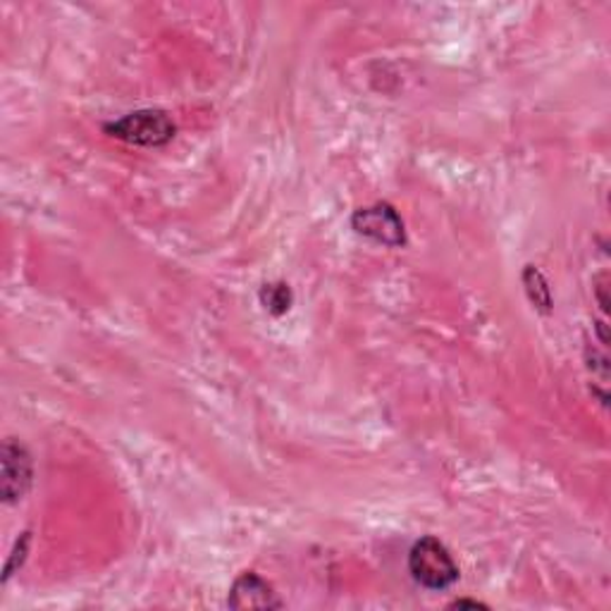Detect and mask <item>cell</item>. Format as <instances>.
<instances>
[{"label":"cell","instance_id":"cell-7","mask_svg":"<svg viewBox=\"0 0 611 611\" xmlns=\"http://www.w3.org/2000/svg\"><path fill=\"white\" fill-rule=\"evenodd\" d=\"M292 289L284 282H270L263 284L261 289V303L266 306V311L272 315H284L289 309H292Z\"/></svg>","mask_w":611,"mask_h":611},{"label":"cell","instance_id":"cell-1","mask_svg":"<svg viewBox=\"0 0 611 611\" xmlns=\"http://www.w3.org/2000/svg\"><path fill=\"white\" fill-rule=\"evenodd\" d=\"M409 573L413 581L428 590H447L459 581L454 557L438 538H421L409 552Z\"/></svg>","mask_w":611,"mask_h":611},{"label":"cell","instance_id":"cell-5","mask_svg":"<svg viewBox=\"0 0 611 611\" xmlns=\"http://www.w3.org/2000/svg\"><path fill=\"white\" fill-rule=\"evenodd\" d=\"M228 604L232 609H282L284 602L278 598V592L259 573L247 571L241 573L232 590Z\"/></svg>","mask_w":611,"mask_h":611},{"label":"cell","instance_id":"cell-4","mask_svg":"<svg viewBox=\"0 0 611 611\" xmlns=\"http://www.w3.org/2000/svg\"><path fill=\"white\" fill-rule=\"evenodd\" d=\"M31 478H34V469H31V457L27 452V447L14 440H6L3 442V500L8 504L20 502L31 488Z\"/></svg>","mask_w":611,"mask_h":611},{"label":"cell","instance_id":"cell-6","mask_svg":"<svg viewBox=\"0 0 611 611\" xmlns=\"http://www.w3.org/2000/svg\"><path fill=\"white\" fill-rule=\"evenodd\" d=\"M523 284H525L528 299L533 301L535 309L540 313H550L552 311V292H550V287H547L544 276H542V272L535 266H525V270H523Z\"/></svg>","mask_w":611,"mask_h":611},{"label":"cell","instance_id":"cell-2","mask_svg":"<svg viewBox=\"0 0 611 611\" xmlns=\"http://www.w3.org/2000/svg\"><path fill=\"white\" fill-rule=\"evenodd\" d=\"M106 132L124 143H134V147L158 149L172 141L174 122L163 110H137L106 124Z\"/></svg>","mask_w":611,"mask_h":611},{"label":"cell","instance_id":"cell-3","mask_svg":"<svg viewBox=\"0 0 611 611\" xmlns=\"http://www.w3.org/2000/svg\"><path fill=\"white\" fill-rule=\"evenodd\" d=\"M351 228L357 234L375 241V244L399 249L407 244V228L404 220L397 213V208L390 203H375L368 208H359L351 216Z\"/></svg>","mask_w":611,"mask_h":611},{"label":"cell","instance_id":"cell-8","mask_svg":"<svg viewBox=\"0 0 611 611\" xmlns=\"http://www.w3.org/2000/svg\"><path fill=\"white\" fill-rule=\"evenodd\" d=\"M463 607H471V609H485L488 604L475 602V600H457V602L449 604V609H463Z\"/></svg>","mask_w":611,"mask_h":611}]
</instances>
